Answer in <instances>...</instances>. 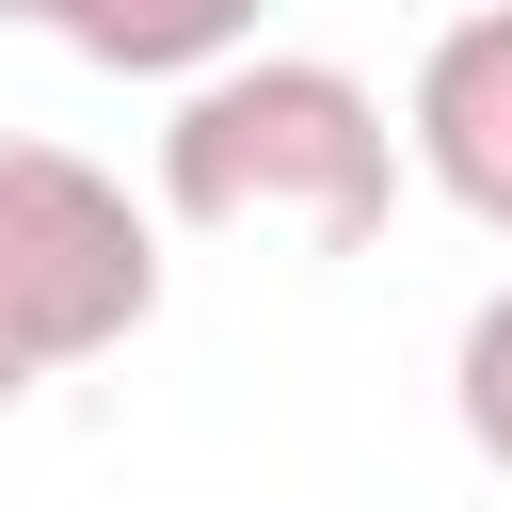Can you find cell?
<instances>
[{
	"mask_svg": "<svg viewBox=\"0 0 512 512\" xmlns=\"http://www.w3.org/2000/svg\"><path fill=\"white\" fill-rule=\"evenodd\" d=\"M400 112L320 64V48H240L160 112V224L192 240H288V256H368L400 208Z\"/></svg>",
	"mask_w": 512,
	"mask_h": 512,
	"instance_id": "cell-1",
	"label": "cell"
},
{
	"mask_svg": "<svg viewBox=\"0 0 512 512\" xmlns=\"http://www.w3.org/2000/svg\"><path fill=\"white\" fill-rule=\"evenodd\" d=\"M160 320V208L80 144H0V400Z\"/></svg>",
	"mask_w": 512,
	"mask_h": 512,
	"instance_id": "cell-2",
	"label": "cell"
},
{
	"mask_svg": "<svg viewBox=\"0 0 512 512\" xmlns=\"http://www.w3.org/2000/svg\"><path fill=\"white\" fill-rule=\"evenodd\" d=\"M400 160H416V176H432L480 240H512V0H464V16L416 48Z\"/></svg>",
	"mask_w": 512,
	"mask_h": 512,
	"instance_id": "cell-3",
	"label": "cell"
},
{
	"mask_svg": "<svg viewBox=\"0 0 512 512\" xmlns=\"http://www.w3.org/2000/svg\"><path fill=\"white\" fill-rule=\"evenodd\" d=\"M16 32H48L64 64H96V80H208V64H240L256 48V16L272 0H0Z\"/></svg>",
	"mask_w": 512,
	"mask_h": 512,
	"instance_id": "cell-4",
	"label": "cell"
},
{
	"mask_svg": "<svg viewBox=\"0 0 512 512\" xmlns=\"http://www.w3.org/2000/svg\"><path fill=\"white\" fill-rule=\"evenodd\" d=\"M448 416H464V448L512 480V288H496V304H464V352H448Z\"/></svg>",
	"mask_w": 512,
	"mask_h": 512,
	"instance_id": "cell-5",
	"label": "cell"
}]
</instances>
